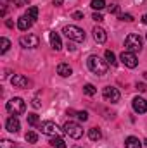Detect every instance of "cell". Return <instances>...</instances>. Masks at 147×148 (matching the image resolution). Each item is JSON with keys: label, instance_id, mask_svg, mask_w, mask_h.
Returning a JSON list of instances; mask_svg holds the SVG:
<instances>
[{"label": "cell", "instance_id": "obj_1", "mask_svg": "<svg viewBox=\"0 0 147 148\" xmlns=\"http://www.w3.org/2000/svg\"><path fill=\"white\" fill-rule=\"evenodd\" d=\"M87 64H88V69H90L92 73L99 74V76H104V74L107 73V66H109L106 60H102V59L97 57V55H90L88 60H87Z\"/></svg>", "mask_w": 147, "mask_h": 148}, {"label": "cell", "instance_id": "obj_2", "mask_svg": "<svg viewBox=\"0 0 147 148\" xmlns=\"http://www.w3.org/2000/svg\"><path fill=\"white\" fill-rule=\"evenodd\" d=\"M5 109H7L9 114H12V115H21V114H24V110H26V103H24L23 98L16 97V98H10L7 102Z\"/></svg>", "mask_w": 147, "mask_h": 148}, {"label": "cell", "instance_id": "obj_3", "mask_svg": "<svg viewBox=\"0 0 147 148\" xmlns=\"http://www.w3.org/2000/svg\"><path fill=\"white\" fill-rule=\"evenodd\" d=\"M62 129H64V133H66L69 138H73V140H80V138L83 136V127H81L78 122H73V121H68Z\"/></svg>", "mask_w": 147, "mask_h": 148}, {"label": "cell", "instance_id": "obj_4", "mask_svg": "<svg viewBox=\"0 0 147 148\" xmlns=\"http://www.w3.org/2000/svg\"><path fill=\"white\" fill-rule=\"evenodd\" d=\"M125 47H126V50L128 52H140L142 50V38L139 36V35H135V33H132V35H128L126 40H125Z\"/></svg>", "mask_w": 147, "mask_h": 148}, {"label": "cell", "instance_id": "obj_5", "mask_svg": "<svg viewBox=\"0 0 147 148\" xmlns=\"http://www.w3.org/2000/svg\"><path fill=\"white\" fill-rule=\"evenodd\" d=\"M62 33L69 38V40L78 41V43L85 40V33H83V29L78 28V26H64V28H62Z\"/></svg>", "mask_w": 147, "mask_h": 148}, {"label": "cell", "instance_id": "obj_6", "mask_svg": "<svg viewBox=\"0 0 147 148\" xmlns=\"http://www.w3.org/2000/svg\"><path fill=\"white\" fill-rule=\"evenodd\" d=\"M40 129H42V133L47 134V136H57V133H59L57 124L52 122V121H45V122H42V124H40Z\"/></svg>", "mask_w": 147, "mask_h": 148}, {"label": "cell", "instance_id": "obj_7", "mask_svg": "<svg viewBox=\"0 0 147 148\" xmlns=\"http://www.w3.org/2000/svg\"><path fill=\"white\" fill-rule=\"evenodd\" d=\"M102 95H104V98L111 102V103H116V102H119V91L114 88V86H106L104 90H102Z\"/></svg>", "mask_w": 147, "mask_h": 148}, {"label": "cell", "instance_id": "obj_8", "mask_svg": "<svg viewBox=\"0 0 147 148\" xmlns=\"http://www.w3.org/2000/svg\"><path fill=\"white\" fill-rule=\"evenodd\" d=\"M121 62L126 66V67H130V69H133V67H137V64H139V60H137V57H135V53L133 52H123L121 53Z\"/></svg>", "mask_w": 147, "mask_h": 148}, {"label": "cell", "instance_id": "obj_9", "mask_svg": "<svg viewBox=\"0 0 147 148\" xmlns=\"http://www.w3.org/2000/svg\"><path fill=\"white\" fill-rule=\"evenodd\" d=\"M19 43L24 47V48H37L38 43H40V38L37 35H26V36L19 38Z\"/></svg>", "mask_w": 147, "mask_h": 148}, {"label": "cell", "instance_id": "obj_10", "mask_svg": "<svg viewBox=\"0 0 147 148\" xmlns=\"http://www.w3.org/2000/svg\"><path fill=\"white\" fill-rule=\"evenodd\" d=\"M5 127H7V131H9V133H19V129H21V124H19V119H17V115H12V117H9V119L5 121Z\"/></svg>", "mask_w": 147, "mask_h": 148}, {"label": "cell", "instance_id": "obj_11", "mask_svg": "<svg viewBox=\"0 0 147 148\" xmlns=\"http://www.w3.org/2000/svg\"><path fill=\"white\" fill-rule=\"evenodd\" d=\"M132 105H133V110L137 112V114H146L147 112V102L144 98H140V97H135Z\"/></svg>", "mask_w": 147, "mask_h": 148}, {"label": "cell", "instance_id": "obj_12", "mask_svg": "<svg viewBox=\"0 0 147 148\" xmlns=\"http://www.w3.org/2000/svg\"><path fill=\"white\" fill-rule=\"evenodd\" d=\"M31 24H33V19H31V17H28L26 14H24V16H21V17L17 19V28H19L21 31L30 29V28H31Z\"/></svg>", "mask_w": 147, "mask_h": 148}, {"label": "cell", "instance_id": "obj_13", "mask_svg": "<svg viewBox=\"0 0 147 148\" xmlns=\"http://www.w3.org/2000/svg\"><path fill=\"white\" fill-rule=\"evenodd\" d=\"M10 83H12V86H16V88H26V86H28V79H26L23 74H16V76H12Z\"/></svg>", "mask_w": 147, "mask_h": 148}, {"label": "cell", "instance_id": "obj_14", "mask_svg": "<svg viewBox=\"0 0 147 148\" xmlns=\"http://www.w3.org/2000/svg\"><path fill=\"white\" fill-rule=\"evenodd\" d=\"M92 33H94V40H95L97 43H106V40H107V35H106V31H104L102 28L95 26Z\"/></svg>", "mask_w": 147, "mask_h": 148}, {"label": "cell", "instance_id": "obj_15", "mask_svg": "<svg viewBox=\"0 0 147 148\" xmlns=\"http://www.w3.org/2000/svg\"><path fill=\"white\" fill-rule=\"evenodd\" d=\"M49 40H50V45H52L54 50H59V48L62 47V41H61V38H59V35H57L55 31H52V33L49 35Z\"/></svg>", "mask_w": 147, "mask_h": 148}, {"label": "cell", "instance_id": "obj_16", "mask_svg": "<svg viewBox=\"0 0 147 148\" xmlns=\"http://www.w3.org/2000/svg\"><path fill=\"white\" fill-rule=\"evenodd\" d=\"M125 147L126 148H142V141L135 136H128L125 140Z\"/></svg>", "mask_w": 147, "mask_h": 148}, {"label": "cell", "instance_id": "obj_17", "mask_svg": "<svg viewBox=\"0 0 147 148\" xmlns=\"http://www.w3.org/2000/svg\"><path fill=\"white\" fill-rule=\"evenodd\" d=\"M57 74L62 76V77H68V76L73 74V69H71L68 64H59V66H57Z\"/></svg>", "mask_w": 147, "mask_h": 148}, {"label": "cell", "instance_id": "obj_18", "mask_svg": "<svg viewBox=\"0 0 147 148\" xmlns=\"http://www.w3.org/2000/svg\"><path fill=\"white\" fill-rule=\"evenodd\" d=\"M88 138H90L92 141H99V140L102 138L101 129H99V127H92V129H88Z\"/></svg>", "mask_w": 147, "mask_h": 148}, {"label": "cell", "instance_id": "obj_19", "mask_svg": "<svg viewBox=\"0 0 147 148\" xmlns=\"http://www.w3.org/2000/svg\"><path fill=\"white\" fill-rule=\"evenodd\" d=\"M49 143H50V145H52L54 148H66V143H64V140H62V138H59V136H52Z\"/></svg>", "mask_w": 147, "mask_h": 148}, {"label": "cell", "instance_id": "obj_20", "mask_svg": "<svg viewBox=\"0 0 147 148\" xmlns=\"http://www.w3.org/2000/svg\"><path fill=\"white\" fill-rule=\"evenodd\" d=\"M26 119H28V124H30V126H33V127L40 124V117H38L37 114H28V115H26Z\"/></svg>", "mask_w": 147, "mask_h": 148}, {"label": "cell", "instance_id": "obj_21", "mask_svg": "<svg viewBox=\"0 0 147 148\" xmlns=\"http://www.w3.org/2000/svg\"><path fill=\"white\" fill-rule=\"evenodd\" d=\"M95 91H97V90H95V86H94V84H90V83L83 86V93H85V95H88V97H94V95H95Z\"/></svg>", "mask_w": 147, "mask_h": 148}, {"label": "cell", "instance_id": "obj_22", "mask_svg": "<svg viewBox=\"0 0 147 148\" xmlns=\"http://www.w3.org/2000/svg\"><path fill=\"white\" fill-rule=\"evenodd\" d=\"M90 5H92V9H95V10H102V9L106 7V2H104V0H92Z\"/></svg>", "mask_w": 147, "mask_h": 148}, {"label": "cell", "instance_id": "obj_23", "mask_svg": "<svg viewBox=\"0 0 147 148\" xmlns=\"http://www.w3.org/2000/svg\"><path fill=\"white\" fill-rule=\"evenodd\" d=\"M0 45H2V47H0V53H5V52L9 50V47H10V41L3 36L2 40H0Z\"/></svg>", "mask_w": 147, "mask_h": 148}, {"label": "cell", "instance_id": "obj_24", "mask_svg": "<svg viewBox=\"0 0 147 148\" xmlns=\"http://www.w3.org/2000/svg\"><path fill=\"white\" fill-rule=\"evenodd\" d=\"M106 62L111 64V66H116V55L111 50H106Z\"/></svg>", "mask_w": 147, "mask_h": 148}, {"label": "cell", "instance_id": "obj_25", "mask_svg": "<svg viewBox=\"0 0 147 148\" xmlns=\"http://www.w3.org/2000/svg\"><path fill=\"white\" fill-rule=\"evenodd\" d=\"M24 138H26V141H28V143H37L38 134H37V133H33V131H28Z\"/></svg>", "mask_w": 147, "mask_h": 148}, {"label": "cell", "instance_id": "obj_26", "mask_svg": "<svg viewBox=\"0 0 147 148\" xmlns=\"http://www.w3.org/2000/svg\"><path fill=\"white\" fill-rule=\"evenodd\" d=\"M26 16H28V17H31V19L35 21V19L38 17V9H37V7H30V9H28V12H26Z\"/></svg>", "mask_w": 147, "mask_h": 148}, {"label": "cell", "instance_id": "obj_27", "mask_svg": "<svg viewBox=\"0 0 147 148\" xmlns=\"http://www.w3.org/2000/svg\"><path fill=\"white\" fill-rule=\"evenodd\" d=\"M119 19H121V21H126V23H132V21H133V16H132V14H121Z\"/></svg>", "mask_w": 147, "mask_h": 148}, {"label": "cell", "instance_id": "obj_28", "mask_svg": "<svg viewBox=\"0 0 147 148\" xmlns=\"http://www.w3.org/2000/svg\"><path fill=\"white\" fill-rule=\"evenodd\" d=\"M2 148H14V143L12 141H9V140H2Z\"/></svg>", "mask_w": 147, "mask_h": 148}, {"label": "cell", "instance_id": "obj_29", "mask_svg": "<svg viewBox=\"0 0 147 148\" xmlns=\"http://www.w3.org/2000/svg\"><path fill=\"white\" fill-rule=\"evenodd\" d=\"M92 19H94L95 23H101V21H104V17H102V14H99V12H94V16H92Z\"/></svg>", "mask_w": 147, "mask_h": 148}, {"label": "cell", "instance_id": "obj_30", "mask_svg": "<svg viewBox=\"0 0 147 148\" xmlns=\"http://www.w3.org/2000/svg\"><path fill=\"white\" fill-rule=\"evenodd\" d=\"M76 115H78V119H80V121H83V122H85V121L88 119V114H87L85 110H83V112H78Z\"/></svg>", "mask_w": 147, "mask_h": 148}, {"label": "cell", "instance_id": "obj_31", "mask_svg": "<svg viewBox=\"0 0 147 148\" xmlns=\"http://www.w3.org/2000/svg\"><path fill=\"white\" fill-rule=\"evenodd\" d=\"M109 12L111 14H118L119 12V7L118 5H109Z\"/></svg>", "mask_w": 147, "mask_h": 148}, {"label": "cell", "instance_id": "obj_32", "mask_svg": "<svg viewBox=\"0 0 147 148\" xmlns=\"http://www.w3.org/2000/svg\"><path fill=\"white\" fill-rule=\"evenodd\" d=\"M73 17H74V19H83V12H80V10H78V12H74Z\"/></svg>", "mask_w": 147, "mask_h": 148}, {"label": "cell", "instance_id": "obj_33", "mask_svg": "<svg viewBox=\"0 0 147 148\" xmlns=\"http://www.w3.org/2000/svg\"><path fill=\"white\" fill-rule=\"evenodd\" d=\"M137 88H139L140 91H146V90H147V86L144 84V83H139V84H137Z\"/></svg>", "mask_w": 147, "mask_h": 148}, {"label": "cell", "instance_id": "obj_34", "mask_svg": "<svg viewBox=\"0 0 147 148\" xmlns=\"http://www.w3.org/2000/svg\"><path fill=\"white\" fill-rule=\"evenodd\" d=\"M33 107L35 109H40V100L38 98H33Z\"/></svg>", "mask_w": 147, "mask_h": 148}, {"label": "cell", "instance_id": "obj_35", "mask_svg": "<svg viewBox=\"0 0 147 148\" xmlns=\"http://www.w3.org/2000/svg\"><path fill=\"white\" fill-rule=\"evenodd\" d=\"M24 2H26V0H14V3H16L17 7H23V5H24Z\"/></svg>", "mask_w": 147, "mask_h": 148}, {"label": "cell", "instance_id": "obj_36", "mask_svg": "<svg viewBox=\"0 0 147 148\" xmlns=\"http://www.w3.org/2000/svg\"><path fill=\"white\" fill-rule=\"evenodd\" d=\"M54 5H55V7H61V5H62V0H54Z\"/></svg>", "mask_w": 147, "mask_h": 148}, {"label": "cell", "instance_id": "obj_37", "mask_svg": "<svg viewBox=\"0 0 147 148\" xmlns=\"http://www.w3.org/2000/svg\"><path fill=\"white\" fill-rule=\"evenodd\" d=\"M5 24H7V28H12V26H14V23H12V21H7Z\"/></svg>", "mask_w": 147, "mask_h": 148}, {"label": "cell", "instance_id": "obj_38", "mask_svg": "<svg viewBox=\"0 0 147 148\" xmlns=\"http://www.w3.org/2000/svg\"><path fill=\"white\" fill-rule=\"evenodd\" d=\"M142 23H144V24H147V14H144V16H142Z\"/></svg>", "mask_w": 147, "mask_h": 148}, {"label": "cell", "instance_id": "obj_39", "mask_svg": "<svg viewBox=\"0 0 147 148\" xmlns=\"http://www.w3.org/2000/svg\"><path fill=\"white\" fill-rule=\"evenodd\" d=\"M144 143H146V147H147V140H146V141H144Z\"/></svg>", "mask_w": 147, "mask_h": 148}, {"label": "cell", "instance_id": "obj_40", "mask_svg": "<svg viewBox=\"0 0 147 148\" xmlns=\"http://www.w3.org/2000/svg\"><path fill=\"white\" fill-rule=\"evenodd\" d=\"M74 148H80V147H74Z\"/></svg>", "mask_w": 147, "mask_h": 148}, {"label": "cell", "instance_id": "obj_41", "mask_svg": "<svg viewBox=\"0 0 147 148\" xmlns=\"http://www.w3.org/2000/svg\"><path fill=\"white\" fill-rule=\"evenodd\" d=\"M146 38H147V35H146Z\"/></svg>", "mask_w": 147, "mask_h": 148}]
</instances>
